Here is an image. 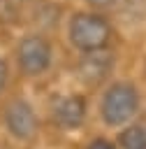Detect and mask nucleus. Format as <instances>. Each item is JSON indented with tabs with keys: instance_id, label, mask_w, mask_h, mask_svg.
I'll list each match as a JSON object with an SVG mask.
<instances>
[{
	"instance_id": "nucleus-2",
	"label": "nucleus",
	"mask_w": 146,
	"mask_h": 149,
	"mask_svg": "<svg viewBox=\"0 0 146 149\" xmlns=\"http://www.w3.org/2000/svg\"><path fill=\"white\" fill-rule=\"evenodd\" d=\"M139 112V93L130 81H116L111 84L102 100H100V114L107 126H127Z\"/></svg>"
},
{
	"instance_id": "nucleus-5",
	"label": "nucleus",
	"mask_w": 146,
	"mask_h": 149,
	"mask_svg": "<svg viewBox=\"0 0 146 149\" xmlns=\"http://www.w3.org/2000/svg\"><path fill=\"white\" fill-rule=\"evenodd\" d=\"M51 121L63 130H76L86 121V100L76 93L60 95L51 105Z\"/></svg>"
},
{
	"instance_id": "nucleus-4",
	"label": "nucleus",
	"mask_w": 146,
	"mask_h": 149,
	"mask_svg": "<svg viewBox=\"0 0 146 149\" xmlns=\"http://www.w3.org/2000/svg\"><path fill=\"white\" fill-rule=\"evenodd\" d=\"M5 128L16 140H32L37 128H39V121H37L32 105L23 98L12 100L5 107Z\"/></svg>"
},
{
	"instance_id": "nucleus-6",
	"label": "nucleus",
	"mask_w": 146,
	"mask_h": 149,
	"mask_svg": "<svg viewBox=\"0 0 146 149\" xmlns=\"http://www.w3.org/2000/svg\"><path fill=\"white\" fill-rule=\"evenodd\" d=\"M111 70H114V54L109 49L90 51V54H83L79 58V77L88 86L104 81L111 74Z\"/></svg>"
},
{
	"instance_id": "nucleus-3",
	"label": "nucleus",
	"mask_w": 146,
	"mask_h": 149,
	"mask_svg": "<svg viewBox=\"0 0 146 149\" xmlns=\"http://www.w3.org/2000/svg\"><path fill=\"white\" fill-rule=\"evenodd\" d=\"M51 61H53L51 42L42 35H25L16 47V65L25 77L44 74Z\"/></svg>"
},
{
	"instance_id": "nucleus-10",
	"label": "nucleus",
	"mask_w": 146,
	"mask_h": 149,
	"mask_svg": "<svg viewBox=\"0 0 146 149\" xmlns=\"http://www.w3.org/2000/svg\"><path fill=\"white\" fill-rule=\"evenodd\" d=\"M90 7H97V9H104V7H111L116 5V0H86Z\"/></svg>"
},
{
	"instance_id": "nucleus-9",
	"label": "nucleus",
	"mask_w": 146,
	"mask_h": 149,
	"mask_svg": "<svg viewBox=\"0 0 146 149\" xmlns=\"http://www.w3.org/2000/svg\"><path fill=\"white\" fill-rule=\"evenodd\" d=\"M7 79H9V68H7V63L0 58V93L5 91V86H7Z\"/></svg>"
},
{
	"instance_id": "nucleus-1",
	"label": "nucleus",
	"mask_w": 146,
	"mask_h": 149,
	"mask_svg": "<svg viewBox=\"0 0 146 149\" xmlns=\"http://www.w3.org/2000/svg\"><path fill=\"white\" fill-rule=\"evenodd\" d=\"M111 35H114V30H111L109 21L95 12L74 14L70 19V26H67V37H70L72 47L79 49L81 54L107 49L111 42Z\"/></svg>"
},
{
	"instance_id": "nucleus-8",
	"label": "nucleus",
	"mask_w": 146,
	"mask_h": 149,
	"mask_svg": "<svg viewBox=\"0 0 146 149\" xmlns=\"http://www.w3.org/2000/svg\"><path fill=\"white\" fill-rule=\"evenodd\" d=\"M86 149H116L109 140H104V137H97V140H93V142H88L86 144Z\"/></svg>"
},
{
	"instance_id": "nucleus-7",
	"label": "nucleus",
	"mask_w": 146,
	"mask_h": 149,
	"mask_svg": "<svg viewBox=\"0 0 146 149\" xmlns=\"http://www.w3.org/2000/svg\"><path fill=\"white\" fill-rule=\"evenodd\" d=\"M121 149H146V123H127L118 135Z\"/></svg>"
}]
</instances>
